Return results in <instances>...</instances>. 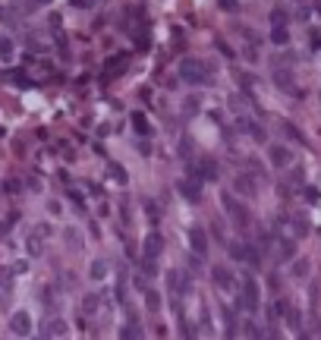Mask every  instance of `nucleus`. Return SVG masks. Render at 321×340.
I'll use <instances>...</instances> for the list:
<instances>
[{
  "label": "nucleus",
  "mask_w": 321,
  "mask_h": 340,
  "mask_svg": "<svg viewBox=\"0 0 321 340\" xmlns=\"http://www.w3.org/2000/svg\"><path fill=\"white\" fill-rule=\"evenodd\" d=\"M10 331H13L16 337H29V334H32V318H29V312H16V315L10 318Z\"/></svg>",
  "instance_id": "5"
},
{
  "label": "nucleus",
  "mask_w": 321,
  "mask_h": 340,
  "mask_svg": "<svg viewBox=\"0 0 321 340\" xmlns=\"http://www.w3.org/2000/svg\"><path fill=\"white\" fill-rule=\"evenodd\" d=\"M211 274H214V283H217L220 290H233V287H236V277H233V271H227L224 264H217V268H214Z\"/></svg>",
  "instance_id": "6"
},
{
  "label": "nucleus",
  "mask_w": 321,
  "mask_h": 340,
  "mask_svg": "<svg viewBox=\"0 0 321 340\" xmlns=\"http://www.w3.org/2000/svg\"><path fill=\"white\" fill-rule=\"evenodd\" d=\"M224 208H227V214L236 221V227H249V211H245L233 196H224Z\"/></svg>",
  "instance_id": "3"
},
{
  "label": "nucleus",
  "mask_w": 321,
  "mask_h": 340,
  "mask_svg": "<svg viewBox=\"0 0 321 340\" xmlns=\"http://www.w3.org/2000/svg\"><path fill=\"white\" fill-rule=\"evenodd\" d=\"M180 79L189 82V85H199L205 79V63L195 60V57H186V60L180 63Z\"/></svg>",
  "instance_id": "1"
},
{
  "label": "nucleus",
  "mask_w": 321,
  "mask_h": 340,
  "mask_svg": "<svg viewBox=\"0 0 321 340\" xmlns=\"http://www.w3.org/2000/svg\"><path fill=\"white\" fill-rule=\"evenodd\" d=\"M161 252H164V239H161L158 233H151V236L145 239V258H148V261H155Z\"/></svg>",
  "instance_id": "8"
},
{
  "label": "nucleus",
  "mask_w": 321,
  "mask_h": 340,
  "mask_svg": "<svg viewBox=\"0 0 321 340\" xmlns=\"http://www.w3.org/2000/svg\"><path fill=\"white\" fill-rule=\"evenodd\" d=\"M271 19H274V26H283V19H287V13H283V10H274V16H271Z\"/></svg>",
  "instance_id": "17"
},
{
  "label": "nucleus",
  "mask_w": 321,
  "mask_h": 340,
  "mask_svg": "<svg viewBox=\"0 0 321 340\" xmlns=\"http://www.w3.org/2000/svg\"><path fill=\"white\" fill-rule=\"evenodd\" d=\"M29 252H32V255H41V236H38V233L29 236Z\"/></svg>",
  "instance_id": "14"
},
{
  "label": "nucleus",
  "mask_w": 321,
  "mask_h": 340,
  "mask_svg": "<svg viewBox=\"0 0 321 340\" xmlns=\"http://www.w3.org/2000/svg\"><path fill=\"white\" fill-rule=\"evenodd\" d=\"M189 242H192V252H195V255H205V252H208V236H205L202 227H192V230H189Z\"/></svg>",
  "instance_id": "7"
},
{
  "label": "nucleus",
  "mask_w": 321,
  "mask_h": 340,
  "mask_svg": "<svg viewBox=\"0 0 321 340\" xmlns=\"http://www.w3.org/2000/svg\"><path fill=\"white\" fill-rule=\"evenodd\" d=\"M236 189H239V192H255V183H252L249 177H239V180H236Z\"/></svg>",
  "instance_id": "13"
},
{
  "label": "nucleus",
  "mask_w": 321,
  "mask_h": 340,
  "mask_svg": "<svg viewBox=\"0 0 321 340\" xmlns=\"http://www.w3.org/2000/svg\"><path fill=\"white\" fill-rule=\"evenodd\" d=\"M104 274H107V264H104V261H94V264H91V277H94V280H101Z\"/></svg>",
  "instance_id": "15"
},
{
  "label": "nucleus",
  "mask_w": 321,
  "mask_h": 340,
  "mask_svg": "<svg viewBox=\"0 0 321 340\" xmlns=\"http://www.w3.org/2000/svg\"><path fill=\"white\" fill-rule=\"evenodd\" d=\"M258 296H261V293H258V283H255L252 277H245V280H242V306L249 309V312H255V309H258Z\"/></svg>",
  "instance_id": "4"
},
{
  "label": "nucleus",
  "mask_w": 321,
  "mask_h": 340,
  "mask_svg": "<svg viewBox=\"0 0 321 340\" xmlns=\"http://www.w3.org/2000/svg\"><path fill=\"white\" fill-rule=\"evenodd\" d=\"M167 287H170V293H174L177 299H183V296H189V290H192V280H189L186 271H170Z\"/></svg>",
  "instance_id": "2"
},
{
  "label": "nucleus",
  "mask_w": 321,
  "mask_h": 340,
  "mask_svg": "<svg viewBox=\"0 0 321 340\" xmlns=\"http://www.w3.org/2000/svg\"><path fill=\"white\" fill-rule=\"evenodd\" d=\"M274 41L283 44V41H287V32H283V29H274Z\"/></svg>",
  "instance_id": "18"
},
{
  "label": "nucleus",
  "mask_w": 321,
  "mask_h": 340,
  "mask_svg": "<svg viewBox=\"0 0 321 340\" xmlns=\"http://www.w3.org/2000/svg\"><path fill=\"white\" fill-rule=\"evenodd\" d=\"M120 340H139V325H136V321H132L129 328L120 331Z\"/></svg>",
  "instance_id": "12"
},
{
  "label": "nucleus",
  "mask_w": 321,
  "mask_h": 340,
  "mask_svg": "<svg viewBox=\"0 0 321 340\" xmlns=\"http://www.w3.org/2000/svg\"><path fill=\"white\" fill-rule=\"evenodd\" d=\"M47 337H66V321L63 318H54V321H47Z\"/></svg>",
  "instance_id": "9"
},
{
  "label": "nucleus",
  "mask_w": 321,
  "mask_h": 340,
  "mask_svg": "<svg viewBox=\"0 0 321 340\" xmlns=\"http://www.w3.org/2000/svg\"><path fill=\"white\" fill-rule=\"evenodd\" d=\"M145 299H148V309H158V306H161V296H158V293H151V290H148Z\"/></svg>",
  "instance_id": "16"
},
{
  "label": "nucleus",
  "mask_w": 321,
  "mask_h": 340,
  "mask_svg": "<svg viewBox=\"0 0 321 340\" xmlns=\"http://www.w3.org/2000/svg\"><path fill=\"white\" fill-rule=\"evenodd\" d=\"M180 192H183L189 202H195V199H199V186H195V183H189V180H183V183H180Z\"/></svg>",
  "instance_id": "11"
},
{
  "label": "nucleus",
  "mask_w": 321,
  "mask_h": 340,
  "mask_svg": "<svg viewBox=\"0 0 321 340\" xmlns=\"http://www.w3.org/2000/svg\"><path fill=\"white\" fill-rule=\"evenodd\" d=\"M0 54H4L7 60H10V54H13V51H10V41H4V44H0Z\"/></svg>",
  "instance_id": "19"
},
{
  "label": "nucleus",
  "mask_w": 321,
  "mask_h": 340,
  "mask_svg": "<svg viewBox=\"0 0 321 340\" xmlns=\"http://www.w3.org/2000/svg\"><path fill=\"white\" fill-rule=\"evenodd\" d=\"M271 161H274L277 167H287V164H290V151L280 148V145H274V148H271Z\"/></svg>",
  "instance_id": "10"
}]
</instances>
